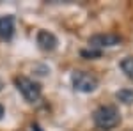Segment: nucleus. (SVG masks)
<instances>
[{"label": "nucleus", "mask_w": 133, "mask_h": 131, "mask_svg": "<svg viewBox=\"0 0 133 131\" xmlns=\"http://www.w3.org/2000/svg\"><path fill=\"white\" fill-rule=\"evenodd\" d=\"M16 89L20 91V94L25 98L27 103H37L41 99V85L37 81L30 80L27 76H16Z\"/></svg>", "instance_id": "obj_2"}, {"label": "nucleus", "mask_w": 133, "mask_h": 131, "mask_svg": "<svg viewBox=\"0 0 133 131\" xmlns=\"http://www.w3.org/2000/svg\"><path fill=\"white\" fill-rule=\"evenodd\" d=\"M36 41H37V46H39L43 51H53L55 48H57V44H59L57 37L48 30H39Z\"/></svg>", "instance_id": "obj_5"}, {"label": "nucleus", "mask_w": 133, "mask_h": 131, "mask_svg": "<svg viewBox=\"0 0 133 131\" xmlns=\"http://www.w3.org/2000/svg\"><path fill=\"white\" fill-rule=\"evenodd\" d=\"M82 55H83V57H99V51H94V50L91 48V51L83 50V51H82Z\"/></svg>", "instance_id": "obj_9"}, {"label": "nucleus", "mask_w": 133, "mask_h": 131, "mask_svg": "<svg viewBox=\"0 0 133 131\" xmlns=\"http://www.w3.org/2000/svg\"><path fill=\"white\" fill-rule=\"evenodd\" d=\"M92 121H94V126L98 129L110 131L121 124V113L117 110V106H114V105H103V106L94 110Z\"/></svg>", "instance_id": "obj_1"}, {"label": "nucleus", "mask_w": 133, "mask_h": 131, "mask_svg": "<svg viewBox=\"0 0 133 131\" xmlns=\"http://www.w3.org/2000/svg\"><path fill=\"white\" fill-rule=\"evenodd\" d=\"M4 113H5V110H4V106H2V105H0V119H2V117H4Z\"/></svg>", "instance_id": "obj_10"}, {"label": "nucleus", "mask_w": 133, "mask_h": 131, "mask_svg": "<svg viewBox=\"0 0 133 131\" xmlns=\"http://www.w3.org/2000/svg\"><path fill=\"white\" fill-rule=\"evenodd\" d=\"M71 85H73L75 91L83 92V94H89V92H94L96 89H98L99 81H98V78H96L94 74L87 73V71H73Z\"/></svg>", "instance_id": "obj_3"}, {"label": "nucleus", "mask_w": 133, "mask_h": 131, "mask_svg": "<svg viewBox=\"0 0 133 131\" xmlns=\"http://www.w3.org/2000/svg\"><path fill=\"white\" fill-rule=\"evenodd\" d=\"M123 43V37L117 34H96L89 39V46L92 50H101V48H112Z\"/></svg>", "instance_id": "obj_4"}, {"label": "nucleus", "mask_w": 133, "mask_h": 131, "mask_svg": "<svg viewBox=\"0 0 133 131\" xmlns=\"http://www.w3.org/2000/svg\"><path fill=\"white\" fill-rule=\"evenodd\" d=\"M115 98L124 105H130V103H133V89H121L115 92Z\"/></svg>", "instance_id": "obj_7"}, {"label": "nucleus", "mask_w": 133, "mask_h": 131, "mask_svg": "<svg viewBox=\"0 0 133 131\" xmlns=\"http://www.w3.org/2000/svg\"><path fill=\"white\" fill-rule=\"evenodd\" d=\"M0 89H2V81H0Z\"/></svg>", "instance_id": "obj_11"}, {"label": "nucleus", "mask_w": 133, "mask_h": 131, "mask_svg": "<svg viewBox=\"0 0 133 131\" xmlns=\"http://www.w3.org/2000/svg\"><path fill=\"white\" fill-rule=\"evenodd\" d=\"M121 69L130 80H133V57H124L121 60Z\"/></svg>", "instance_id": "obj_8"}, {"label": "nucleus", "mask_w": 133, "mask_h": 131, "mask_svg": "<svg viewBox=\"0 0 133 131\" xmlns=\"http://www.w3.org/2000/svg\"><path fill=\"white\" fill-rule=\"evenodd\" d=\"M14 34V20L12 16H4L0 18V39L9 41Z\"/></svg>", "instance_id": "obj_6"}]
</instances>
